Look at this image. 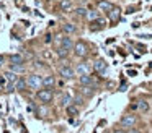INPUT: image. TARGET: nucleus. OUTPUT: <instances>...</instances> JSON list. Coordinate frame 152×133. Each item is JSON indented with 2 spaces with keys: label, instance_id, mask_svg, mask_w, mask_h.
Listing matches in <instances>:
<instances>
[{
  "label": "nucleus",
  "instance_id": "1",
  "mask_svg": "<svg viewBox=\"0 0 152 133\" xmlns=\"http://www.w3.org/2000/svg\"><path fill=\"white\" fill-rule=\"evenodd\" d=\"M72 52H74V55H75L77 58H85L87 55H88V52H90L88 44H87L85 41H77Z\"/></svg>",
  "mask_w": 152,
  "mask_h": 133
},
{
  "label": "nucleus",
  "instance_id": "2",
  "mask_svg": "<svg viewBox=\"0 0 152 133\" xmlns=\"http://www.w3.org/2000/svg\"><path fill=\"white\" fill-rule=\"evenodd\" d=\"M36 97H38V101L43 102V104H51V102H53V99H54V93H53V89L41 88V89L36 91Z\"/></svg>",
  "mask_w": 152,
  "mask_h": 133
},
{
  "label": "nucleus",
  "instance_id": "3",
  "mask_svg": "<svg viewBox=\"0 0 152 133\" xmlns=\"http://www.w3.org/2000/svg\"><path fill=\"white\" fill-rule=\"evenodd\" d=\"M43 78L44 76L36 75V73L30 75V76H28V88H31V89H34V91L41 89V88H43Z\"/></svg>",
  "mask_w": 152,
  "mask_h": 133
},
{
  "label": "nucleus",
  "instance_id": "4",
  "mask_svg": "<svg viewBox=\"0 0 152 133\" xmlns=\"http://www.w3.org/2000/svg\"><path fill=\"white\" fill-rule=\"evenodd\" d=\"M59 75L64 80H72V78L75 76V70H74L72 67H69V65H62V67L59 68Z\"/></svg>",
  "mask_w": 152,
  "mask_h": 133
},
{
  "label": "nucleus",
  "instance_id": "5",
  "mask_svg": "<svg viewBox=\"0 0 152 133\" xmlns=\"http://www.w3.org/2000/svg\"><path fill=\"white\" fill-rule=\"evenodd\" d=\"M136 125V115L132 114H126V115L121 117V127L123 128H131V127Z\"/></svg>",
  "mask_w": 152,
  "mask_h": 133
},
{
  "label": "nucleus",
  "instance_id": "6",
  "mask_svg": "<svg viewBox=\"0 0 152 133\" xmlns=\"http://www.w3.org/2000/svg\"><path fill=\"white\" fill-rule=\"evenodd\" d=\"M105 26H106V19L100 16V18H96L95 21H90L88 29H90V31H102Z\"/></svg>",
  "mask_w": 152,
  "mask_h": 133
},
{
  "label": "nucleus",
  "instance_id": "7",
  "mask_svg": "<svg viewBox=\"0 0 152 133\" xmlns=\"http://www.w3.org/2000/svg\"><path fill=\"white\" fill-rule=\"evenodd\" d=\"M113 6H115V5H113L110 0H100V2H96V8H98L102 13H106V15L111 12Z\"/></svg>",
  "mask_w": 152,
  "mask_h": 133
},
{
  "label": "nucleus",
  "instance_id": "8",
  "mask_svg": "<svg viewBox=\"0 0 152 133\" xmlns=\"http://www.w3.org/2000/svg\"><path fill=\"white\" fill-rule=\"evenodd\" d=\"M106 67H108V63L105 62V58H96L93 62V71H96V73H105Z\"/></svg>",
  "mask_w": 152,
  "mask_h": 133
},
{
  "label": "nucleus",
  "instance_id": "9",
  "mask_svg": "<svg viewBox=\"0 0 152 133\" xmlns=\"http://www.w3.org/2000/svg\"><path fill=\"white\" fill-rule=\"evenodd\" d=\"M90 70H92V67H90V63H87V62H80L75 68L79 76H82V75H90Z\"/></svg>",
  "mask_w": 152,
  "mask_h": 133
},
{
  "label": "nucleus",
  "instance_id": "10",
  "mask_svg": "<svg viewBox=\"0 0 152 133\" xmlns=\"http://www.w3.org/2000/svg\"><path fill=\"white\" fill-rule=\"evenodd\" d=\"M74 45H75V42L72 41V37H69V34H66L62 37V41H61L59 47H64L66 50H74Z\"/></svg>",
  "mask_w": 152,
  "mask_h": 133
},
{
  "label": "nucleus",
  "instance_id": "11",
  "mask_svg": "<svg viewBox=\"0 0 152 133\" xmlns=\"http://www.w3.org/2000/svg\"><path fill=\"white\" fill-rule=\"evenodd\" d=\"M8 62L10 63H13V65H25L26 62H25V55H21V54H12V55H8Z\"/></svg>",
  "mask_w": 152,
  "mask_h": 133
},
{
  "label": "nucleus",
  "instance_id": "12",
  "mask_svg": "<svg viewBox=\"0 0 152 133\" xmlns=\"http://www.w3.org/2000/svg\"><path fill=\"white\" fill-rule=\"evenodd\" d=\"M79 84L80 86H95V81L90 75H82L79 76Z\"/></svg>",
  "mask_w": 152,
  "mask_h": 133
},
{
  "label": "nucleus",
  "instance_id": "13",
  "mask_svg": "<svg viewBox=\"0 0 152 133\" xmlns=\"http://www.w3.org/2000/svg\"><path fill=\"white\" fill-rule=\"evenodd\" d=\"M54 86H56V78L54 76L48 75V76L43 78V88H46V89H54Z\"/></svg>",
  "mask_w": 152,
  "mask_h": 133
},
{
  "label": "nucleus",
  "instance_id": "14",
  "mask_svg": "<svg viewBox=\"0 0 152 133\" xmlns=\"http://www.w3.org/2000/svg\"><path fill=\"white\" fill-rule=\"evenodd\" d=\"M106 16H108V19H110L111 23H116V21L119 19V16H121V10H119L118 6H113L111 12H110Z\"/></svg>",
  "mask_w": 152,
  "mask_h": 133
},
{
  "label": "nucleus",
  "instance_id": "15",
  "mask_svg": "<svg viewBox=\"0 0 152 133\" xmlns=\"http://www.w3.org/2000/svg\"><path fill=\"white\" fill-rule=\"evenodd\" d=\"M59 8H61V12H70L74 8V0H61Z\"/></svg>",
  "mask_w": 152,
  "mask_h": 133
},
{
  "label": "nucleus",
  "instance_id": "16",
  "mask_svg": "<svg viewBox=\"0 0 152 133\" xmlns=\"http://www.w3.org/2000/svg\"><path fill=\"white\" fill-rule=\"evenodd\" d=\"M26 86H28V80H26V78H23V76H20L17 80V83H15V89H17V91H25V89H26Z\"/></svg>",
  "mask_w": 152,
  "mask_h": 133
},
{
  "label": "nucleus",
  "instance_id": "17",
  "mask_svg": "<svg viewBox=\"0 0 152 133\" xmlns=\"http://www.w3.org/2000/svg\"><path fill=\"white\" fill-rule=\"evenodd\" d=\"M62 32H66V34H74V32H77V26L74 24V23H64Z\"/></svg>",
  "mask_w": 152,
  "mask_h": 133
},
{
  "label": "nucleus",
  "instance_id": "18",
  "mask_svg": "<svg viewBox=\"0 0 152 133\" xmlns=\"http://www.w3.org/2000/svg\"><path fill=\"white\" fill-rule=\"evenodd\" d=\"M66 112L69 114V115L75 117V115H79V114H80V109H79V106H75V104H70V106L66 107Z\"/></svg>",
  "mask_w": 152,
  "mask_h": 133
},
{
  "label": "nucleus",
  "instance_id": "19",
  "mask_svg": "<svg viewBox=\"0 0 152 133\" xmlns=\"http://www.w3.org/2000/svg\"><path fill=\"white\" fill-rule=\"evenodd\" d=\"M4 76L7 78V80L10 81V83H13V84L17 83V80H18V78H20V76H18L17 73H15V71H12V70H7V71H5V73H4Z\"/></svg>",
  "mask_w": 152,
  "mask_h": 133
},
{
  "label": "nucleus",
  "instance_id": "20",
  "mask_svg": "<svg viewBox=\"0 0 152 133\" xmlns=\"http://www.w3.org/2000/svg\"><path fill=\"white\" fill-rule=\"evenodd\" d=\"M100 10L96 8V10H88V13H87V19H88V21H95L96 18H100Z\"/></svg>",
  "mask_w": 152,
  "mask_h": 133
},
{
  "label": "nucleus",
  "instance_id": "21",
  "mask_svg": "<svg viewBox=\"0 0 152 133\" xmlns=\"http://www.w3.org/2000/svg\"><path fill=\"white\" fill-rule=\"evenodd\" d=\"M61 104H62L64 107H67V106H70V104H74V99H72V96L70 94H62V99H61Z\"/></svg>",
  "mask_w": 152,
  "mask_h": 133
},
{
  "label": "nucleus",
  "instance_id": "22",
  "mask_svg": "<svg viewBox=\"0 0 152 133\" xmlns=\"http://www.w3.org/2000/svg\"><path fill=\"white\" fill-rule=\"evenodd\" d=\"M92 89H93V86H82L80 88V93L87 97H92L93 94H95V91H92Z\"/></svg>",
  "mask_w": 152,
  "mask_h": 133
},
{
  "label": "nucleus",
  "instance_id": "23",
  "mask_svg": "<svg viewBox=\"0 0 152 133\" xmlns=\"http://www.w3.org/2000/svg\"><path fill=\"white\" fill-rule=\"evenodd\" d=\"M87 13H88V10H87L85 6H77L75 8V15L79 16V18H87Z\"/></svg>",
  "mask_w": 152,
  "mask_h": 133
},
{
  "label": "nucleus",
  "instance_id": "24",
  "mask_svg": "<svg viewBox=\"0 0 152 133\" xmlns=\"http://www.w3.org/2000/svg\"><path fill=\"white\" fill-rule=\"evenodd\" d=\"M8 70L15 71V73H23V71H25V65H13V63H10Z\"/></svg>",
  "mask_w": 152,
  "mask_h": 133
},
{
  "label": "nucleus",
  "instance_id": "25",
  "mask_svg": "<svg viewBox=\"0 0 152 133\" xmlns=\"http://www.w3.org/2000/svg\"><path fill=\"white\" fill-rule=\"evenodd\" d=\"M69 52H70V50H66L64 47H59V49H57V57H59L61 60H64V58H67Z\"/></svg>",
  "mask_w": 152,
  "mask_h": 133
},
{
  "label": "nucleus",
  "instance_id": "26",
  "mask_svg": "<svg viewBox=\"0 0 152 133\" xmlns=\"http://www.w3.org/2000/svg\"><path fill=\"white\" fill-rule=\"evenodd\" d=\"M137 107H139V110H141V112H147V110L151 109V107H149V102H147V101H139Z\"/></svg>",
  "mask_w": 152,
  "mask_h": 133
},
{
  "label": "nucleus",
  "instance_id": "27",
  "mask_svg": "<svg viewBox=\"0 0 152 133\" xmlns=\"http://www.w3.org/2000/svg\"><path fill=\"white\" fill-rule=\"evenodd\" d=\"M74 104H75V106L83 104V97H82V96H75V97H74Z\"/></svg>",
  "mask_w": 152,
  "mask_h": 133
},
{
  "label": "nucleus",
  "instance_id": "28",
  "mask_svg": "<svg viewBox=\"0 0 152 133\" xmlns=\"http://www.w3.org/2000/svg\"><path fill=\"white\" fill-rule=\"evenodd\" d=\"M5 60H7V57H5V55H0V67L5 65Z\"/></svg>",
  "mask_w": 152,
  "mask_h": 133
},
{
  "label": "nucleus",
  "instance_id": "29",
  "mask_svg": "<svg viewBox=\"0 0 152 133\" xmlns=\"http://www.w3.org/2000/svg\"><path fill=\"white\" fill-rule=\"evenodd\" d=\"M8 83V80L7 78H4V76H0V84H2V86H5V84Z\"/></svg>",
  "mask_w": 152,
  "mask_h": 133
},
{
  "label": "nucleus",
  "instance_id": "30",
  "mask_svg": "<svg viewBox=\"0 0 152 133\" xmlns=\"http://www.w3.org/2000/svg\"><path fill=\"white\" fill-rule=\"evenodd\" d=\"M128 133H141V132H139L137 128H134V127H131V128L128 130Z\"/></svg>",
  "mask_w": 152,
  "mask_h": 133
},
{
  "label": "nucleus",
  "instance_id": "31",
  "mask_svg": "<svg viewBox=\"0 0 152 133\" xmlns=\"http://www.w3.org/2000/svg\"><path fill=\"white\" fill-rule=\"evenodd\" d=\"M113 133H128V132H126V130H123V128H116Z\"/></svg>",
  "mask_w": 152,
  "mask_h": 133
},
{
  "label": "nucleus",
  "instance_id": "32",
  "mask_svg": "<svg viewBox=\"0 0 152 133\" xmlns=\"http://www.w3.org/2000/svg\"><path fill=\"white\" fill-rule=\"evenodd\" d=\"M44 41H46L48 44H49V42H51V34H46V39H44Z\"/></svg>",
  "mask_w": 152,
  "mask_h": 133
},
{
  "label": "nucleus",
  "instance_id": "33",
  "mask_svg": "<svg viewBox=\"0 0 152 133\" xmlns=\"http://www.w3.org/2000/svg\"><path fill=\"white\" fill-rule=\"evenodd\" d=\"M2 89H4V86H2V84H0V93H2Z\"/></svg>",
  "mask_w": 152,
  "mask_h": 133
},
{
  "label": "nucleus",
  "instance_id": "34",
  "mask_svg": "<svg viewBox=\"0 0 152 133\" xmlns=\"http://www.w3.org/2000/svg\"><path fill=\"white\" fill-rule=\"evenodd\" d=\"M74 2H82V0H74Z\"/></svg>",
  "mask_w": 152,
  "mask_h": 133
},
{
  "label": "nucleus",
  "instance_id": "35",
  "mask_svg": "<svg viewBox=\"0 0 152 133\" xmlns=\"http://www.w3.org/2000/svg\"><path fill=\"white\" fill-rule=\"evenodd\" d=\"M48 2H54V0H48Z\"/></svg>",
  "mask_w": 152,
  "mask_h": 133
},
{
  "label": "nucleus",
  "instance_id": "36",
  "mask_svg": "<svg viewBox=\"0 0 152 133\" xmlns=\"http://www.w3.org/2000/svg\"><path fill=\"white\" fill-rule=\"evenodd\" d=\"M93 2H100V0H93Z\"/></svg>",
  "mask_w": 152,
  "mask_h": 133
}]
</instances>
